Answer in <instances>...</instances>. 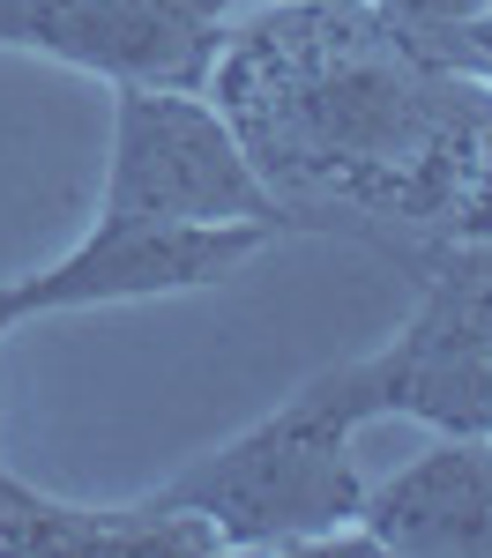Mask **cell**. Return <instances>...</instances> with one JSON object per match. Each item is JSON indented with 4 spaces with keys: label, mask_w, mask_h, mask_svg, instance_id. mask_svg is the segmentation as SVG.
I'll return each instance as SVG.
<instances>
[{
    "label": "cell",
    "mask_w": 492,
    "mask_h": 558,
    "mask_svg": "<svg viewBox=\"0 0 492 558\" xmlns=\"http://www.w3.org/2000/svg\"><path fill=\"white\" fill-rule=\"evenodd\" d=\"M209 89L284 202L492 239V89L441 68L373 0H276L224 31Z\"/></svg>",
    "instance_id": "cell-1"
},
{
    "label": "cell",
    "mask_w": 492,
    "mask_h": 558,
    "mask_svg": "<svg viewBox=\"0 0 492 558\" xmlns=\"http://www.w3.org/2000/svg\"><path fill=\"white\" fill-rule=\"evenodd\" d=\"M351 432L358 417L321 373L276 417L239 432L217 454L187 462L172 484H157L149 507L194 514L224 551H307L321 536L351 529L358 507H365Z\"/></svg>",
    "instance_id": "cell-2"
},
{
    "label": "cell",
    "mask_w": 492,
    "mask_h": 558,
    "mask_svg": "<svg viewBox=\"0 0 492 558\" xmlns=\"http://www.w3.org/2000/svg\"><path fill=\"white\" fill-rule=\"evenodd\" d=\"M262 216L284 231H336L328 216L291 209L247 157L239 128L209 89L112 83V165L97 223H239Z\"/></svg>",
    "instance_id": "cell-3"
},
{
    "label": "cell",
    "mask_w": 492,
    "mask_h": 558,
    "mask_svg": "<svg viewBox=\"0 0 492 558\" xmlns=\"http://www.w3.org/2000/svg\"><path fill=\"white\" fill-rule=\"evenodd\" d=\"M0 45L52 52L105 83L209 89L224 0H0Z\"/></svg>",
    "instance_id": "cell-4"
},
{
    "label": "cell",
    "mask_w": 492,
    "mask_h": 558,
    "mask_svg": "<svg viewBox=\"0 0 492 558\" xmlns=\"http://www.w3.org/2000/svg\"><path fill=\"white\" fill-rule=\"evenodd\" d=\"M284 239V223L239 216V223H97L68 260H52L31 283H8L15 320L31 313H68V305H120V299H165V291H202L231 268Z\"/></svg>",
    "instance_id": "cell-5"
},
{
    "label": "cell",
    "mask_w": 492,
    "mask_h": 558,
    "mask_svg": "<svg viewBox=\"0 0 492 558\" xmlns=\"http://www.w3.org/2000/svg\"><path fill=\"white\" fill-rule=\"evenodd\" d=\"M358 529L373 536V551L492 558V432H478V439L441 432L433 454H418L381 492H365Z\"/></svg>",
    "instance_id": "cell-6"
},
{
    "label": "cell",
    "mask_w": 492,
    "mask_h": 558,
    "mask_svg": "<svg viewBox=\"0 0 492 558\" xmlns=\"http://www.w3.org/2000/svg\"><path fill=\"white\" fill-rule=\"evenodd\" d=\"M89 551H112V558H149V551H172V558H202L224 551L217 536L202 529L194 514H172V507H68V499H45L31 492L23 476L0 470V558H89Z\"/></svg>",
    "instance_id": "cell-7"
},
{
    "label": "cell",
    "mask_w": 492,
    "mask_h": 558,
    "mask_svg": "<svg viewBox=\"0 0 492 558\" xmlns=\"http://www.w3.org/2000/svg\"><path fill=\"white\" fill-rule=\"evenodd\" d=\"M396 31H447V23H470V15H485L492 0H373Z\"/></svg>",
    "instance_id": "cell-8"
},
{
    "label": "cell",
    "mask_w": 492,
    "mask_h": 558,
    "mask_svg": "<svg viewBox=\"0 0 492 558\" xmlns=\"http://www.w3.org/2000/svg\"><path fill=\"white\" fill-rule=\"evenodd\" d=\"M15 328V305H8V283H0V336Z\"/></svg>",
    "instance_id": "cell-9"
},
{
    "label": "cell",
    "mask_w": 492,
    "mask_h": 558,
    "mask_svg": "<svg viewBox=\"0 0 492 558\" xmlns=\"http://www.w3.org/2000/svg\"><path fill=\"white\" fill-rule=\"evenodd\" d=\"M224 8H239V0H224Z\"/></svg>",
    "instance_id": "cell-10"
}]
</instances>
